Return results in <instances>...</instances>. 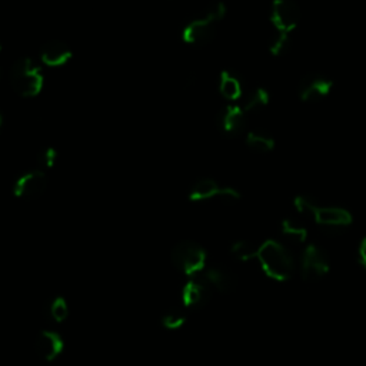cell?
<instances>
[{
    "instance_id": "obj_1",
    "label": "cell",
    "mask_w": 366,
    "mask_h": 366,
    "mask_svg": "<svg viewBox=\"0 0 366 366\" xmlns=\"http://www.w3.org/2000/svg\"><path fill=\"white\" fill-rule=\"evenodd\" d=\"M260 268L274 281L286 282L295 272V259L289 249L278 240H267L257 249Z\"/></svg>"
},
{
    "instance_id": "obj_2",
    "label": "cell",
    "mask_w": 366,
    "mask_h": 366,
    "mask_svg": "<svg viewBox=\"0 0 366 366\" xmlns=\"http://www.w3.org/2000/svg\"><path fill=\"white\" fill-rule=\"evenodd\" d=\"M226 6L222 2L215 4L205 16L189 22L182 30V39L188 44L203 46L211 42L216 35L218 23L225 18Z\"/></svg>"
},
{
    "instance_id": "obj_3",
    "label": "cell",
    "mask_w": 366,
    "mask_h": 366,
    "mask_svg": "<svg viewBox=\"0 0 366 366\" xmlns=\"http://www.w3.org/2000/svg\"><path fill=\"white\" fill-rule=\"evenodd\" d=\"M11 85L22 97H35L44 86V76L32 59L20 58L11 69Z\"/></svg>"
},
{
    "instance_id": "obj_4",
    "label": "cell",
    "mask_w": 366,
    "mask_h": 366,
    "mask_svg": "<svg viewBox=\"0 0 366 366\" xmlns=\"http://www.w3.org/2000/svg\"><path fill=\"white\" fill-rule=\"evenodd\" d=\"M171 260L173 267L190 276H199L206 269V260L207 255L203 246L193 240H182L176 243L171 252Z\"/></svg>"
},
{
    "instance_id": "obj_5",
    "label": "cell",
    "mask_w": 366,
    "mask_h": 366,
    "mask_svg": "<svg viewBox=\"0 0 366 366\" xmlns=\"http://www.w3.org/2000/svg\"><path fill=\"white\" fill-rule=\"evenodd\" d=\"M331 269L328 253L318 245L305 248L300 257V276L305 282H318L328 275Z\"/></svg>"
},
{
    "instance_id": "obj_6",
    "label": "cell",
    "mask_w": 366,
    "mask_h": 366,
    "mask_svg": "<svg viewBox=\"0 0 366 366\" xmlns=\"http://www.w3.org/2000/svg\"><path fill=\"white\" fill-rule=\"evenodd\" d=\"M219 197L224 202H238L240 199V193L233 188H224L214 179H199L196 181L190 190H189V199L192 202H203Z\"/></svg>"
},
{
    "instance_id": "obj_7",
    "label": "cell",
    "mask_w": 366,
    "mask_h": 366,
    "mask_svg": "<svg viewBox=\"0 0 366 366\" xmlns=\"http://www.w3.org/2000/svg\"><path fill=\"white\" fill-rule=\"evenodd\" d=\"M271 22L275 32L291 35L300 22V9L293 0H275L271 11Z\"/></svg>"
},
{
    "instance_id": "obj_8",
    "label": "cell",
    "mask_w": 366,
    "mask_h": 366,
    "mask_svg": "<svg viewBox=\"0 0 366 366\" xmlns=\"http://www.w3.org/2000/svg\"><path fill=\"white\" fill-rule=\"evenodd\" d=\"M321 228L328 231H341L352 224V215L343 207L338 206H317L315 212L312 215Z\"/></svg>"
},
{
    "instance_id": "obj_9",
    "label": "cell",
    "mask_w": 366,
    "mask_h": 366,
    "mask_svg": "<svg viewBox=\"0 0 366 366\" xmlns=\"http://www.w3.org/2000/svg\"><path fill=\"white\" fill-rule=\"evenodd\" d=\"M47 188V176L43 171L36 169L23 173L13 186V195L20 199L32 200L44 193Z\"/></svg>"
},
{
    "instance_id": "obj_10",
    "label": "cell",
    "mask_w": 366,
    "mask_h": 366,
    "mask_svg": "<svg viewBox=\"0 0 366 366\" xmlns=\"http://www.w3.org/2000/svg\"><path fill=\"white\" fill-rule=\"evenodd\" d=\"M332 80L322 75H306L299 85V96L303 102L315 103L327 97L332 90Z\"/></svg>"
},
{
    "instance_id": "obj_11",
    "label": "cell",
    "mask_w": 366,
    "mask_h": 366,
    "mask_svg": "<svg viewBox=\"0 0 366 366\" xmlns=\"http://www.w3.org/2000/svg\"><path fill=\"white\" fill-rule=\"evenodd\" d=\"M212 298V286L207 283L203 276L192 278L183 288L182 299L186 307L199 309L203 307Z\"/></svg>"
},
{
    "instance_id": "obj_12",
    "label": "cell",
    "mask_w": 366,
    "mask_h": 366,
    "mask_svg": "<svg viewBox=\"0 0 366 366\" xmlns=\"http://www.w3.org/2000/svg\"><path fill=\"white\" fill-rule=\"evenodd\" d=\"M72 56V49L62 40H49L40 49V59L49 68L65 66Z\"/></svg>"
},
{
    "instance_id": "obj_13",
    "label": "cell",
    "mask_w": 366,
    "mask_h": 366,
    "mask_svg": "<svg viewBox=\"0 0 366 366\" xmlns=\"http://www.w3.org/2000/svg\"><path fill=\"white\" fill-rule=\"evenodd\" d=\"M246 125V112L236 104H229L218 115V126L228 136H238Z\"/></svg>"
},
{
    "instance_id": "obj_14",
    "label": "cell",
    "mask_w": 366,
    "mask_h": 366,
    "mask_svg": "<svg viewBox=\"0 0 366 366\" xmlns=\"http://www.w3.org/2000/svg\"><path fill=\"white\" fill-rule=\"evenodd\" d=\"M65 348L63 339L58 332L54 331H43L39 334L35 342L36 353L44 359V360H54L56 359Z\"/></svg>"
},
{
    "instance_id": "obj_15",
    "label": "cell",
    "mask_w": 366,
    "mask_h": 366,
    "mask_svg": "<svg viewBox=\"0 0 366 366\" xmlns=\"http://www.w3.org/2000/svg\"><path fill=\"white\" fill-rule=\"evenodd\" d=\"M202 276L207 281V283L221 293H231L236 288L235 275L222 267H209L203 271Z\"/></svg>"
},
{
    "instance_id": "obj_16",
    "label": "cell",
    "mask_w": 366,
    "mask_h": 366,
    "mask_svg": "<svg viewBox=\"0 0 366 366\" xmlns=\"http://www.w3.org/2000/svg\"><path fill=\"white\" fill-rule=\"evenodd\" d=\"M219 92L228 100L240 99V96L243 93L240 79L235 73H232L229 71H224L219 78Z\"/></svg>"
},
{
    "instance_id": "obj_17",
    "label": "cell",
    "mask_w": 366,
    "mask_h": 366,
    "mask_svg": "<svg viewBox=\"0 0 366 366\" xmlns=\"http://www.w3.org/2000/svg\"><path fill=\"white\" fill-rule=\"evenodd\" d=\"M246 145L257 153H268L274 150L275 139L268 132L252 130L246 135Z\"/></svg>"
},
{
    "instance_id": "obj_18",
    "label": "cell",
    "mask_w": 366,
    "mask_h": 366,
    "mask_svg": "<svg viewBox=\"0 0 366 366\" xmlns=\"http://www.w3.org/2000/svg\"><path fill=\"white\" fill-rule=\"evenodd\" d=\"M269 100H271V96H269V92L267 89L256 87L246 96L245 103H243V111L246 114L262 111L264 108L268 106Z\"/></svg>"
},
{
    "instance_id": "obj_19",
    "label": "cell",
    "mask_w": 366,
    "mask_h": 366,
    "mask_svg": "<svg viewBox=\"0 0 366 366\" xmlns=\"http://www.w3.org/2000/svg\"><path fill=\"white\" fill-rule=\"evenodd\" d=\"M281 231H282V235L286 239H289V240H292L295 243H303L307 239L306 228L302 224H299V222H296L293 219H285L282 222Z\"/></svg>"
},
{
    "instance_id": "obj_20",
    "label": "cell",
    "mask_w": 366,
    "mask_h": 366,
    "mask_svg": "<svg viewBox=\"0 0 366 366\" xmlns=\"http://www.w3.org/2000/svg\"><path fill=\"white\" fill-rule=\"evenodd\" d=\"M259 246L253 245L249 240H238L232 245L231 253L235 259L240 260V262H249L252 259H256Z\"/></svg>"
},
{
    "instance_id": "obj_21",
    "label": "cell",
    "mask_w": 366,
    "mask_h": 366,
    "mask_svg": "<svg viewBox=\"0 0 366 366\" xmlns=\"http://www.w3.org/2000/svg\"><path fill=\"white\" fill-rule=\"evenodd\" d=\"M185 321H186V313L181 307H173V309L168 310L162 317V325H164V328H166L169 331H176V329L182 328Z\"/></svg>"
},
{
    "instance_id": "obj_22",
    "label": "cell",
    "mask_w": 366,
    "mask_h": 366,
    "mask_svg": "<svg viewBox=\"0 0 366 366\" xmlns=\"http://www.w3.org/2000/svg\"><path fill=\"white\" fill-rule=\"evenodd\" d=\"M49 315L56 322H63L69 317V305L65 298L56 296L49 305Z\"/></svg>"
},
{
    "instance_id": "obj_23",
    "label": "cell",
    "mask_w": 366,
    "mask_h": 366,
    "mask_svg": "<svg viewBox=\"0 0 366 366\" xmlns=\"http://www.w3.org/2000/svg\"><path fill=\"white\" fill-rule=\"evenodd\" d=\"M58 150L55 147H44L37 154V164L43 168H54L58 162Z\"/></svg>"
},
{
    "instance_id": "obj_24",
    "label": "cell",
    "mask_w": 366,
    "mask_h": 366,
    "mask_svg": "<svg viewBox=\"0 0 366 366\" xmlns=\"http://www.w3.org/2000/svg\"><path fill=\"white\" fill-rule=\"evenodd\" d=\"M293 203H295L296 211H298L300 215L310 216V218H312L313 212H315V209H317V206H318V203H317L315 200L307 197V196H298Z\"/></svg>"
},
{
    "instance_id": "obj_25",
    "label": "cell",
    "mask_w": 366,
    "mask_h": 366,
    "mask_svg": "<svg viewBox=\"0 0 366 366\" xmlns=\"http://www.w3.org/2000/svg\"><path fill=\"white\" fill-rule=\"evenodd\" d=\"M289 36L291 35H283V33L275 32V35L271 37V42H269V50L272 55L278 56V55L283 54L289 44Z\"/></svg>"
},
{
    "instance_id": "obj_26",
    "label": "cell",
    "mask_w": 366,
    "mask_h": 366,
    "mask_svg": "<svg viewBox=\"0 0 366 366\" xmlns=\"http://www.w3.org/2000/svg\"><path fill=\"white\" fill-rule=\"evenodd\" d=\"M358 260L362 268L366 269V238L362 239L359 248H358Z\"/></svg>"
},
{
    "instance_id": "obj_27",
    "label": "cell",
    "mask_w": 366,
    "mask_h": 366,
    "mask_svg": "<svg viewBox=\"0 0 366 366\" xmlns=\"http://www.w3.org/2000/svg\"><path fill=\"white\" fill-rule=\"evenodd\" d=\"M2 126H4V119H2V115H0V130H2Z\"/></svg>"
},
{
    "instance_id": "obj_28",
    "label": "cell",
    "mask_w": 366,
    "mask_h": 366,
    "mask_svg": "<svg viewBox=\"0 0 366 366\" xmlns=\"http://www.w3.org/2000/svg\"><path fill=\"white\" fill-rule=\"evenodd\" d=\"M2 78H4V69L0 66V80H2Z\"/></svg>"
},
{
    "instance_id": "obj_29",
    "label": "cell",
    "mask_w": 366,
    "mask_h": 366,
    "mask_svg": "<svg viewBox=\"0 0 366 366\" xmlns=\"http://www.w3.org/2000/svg\"><path fill=\"white\" fill-rule=\"evenodd\" d=\"M0 50H2V42H0Z\"/></svg>"
}]
</instances>
